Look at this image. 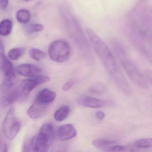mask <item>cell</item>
I'll use <instances>...</instances> for the list:
<instances>
[{
	"label": "cell",
	"mask_w": 152,
	"mask_h": 152,
	"mask_svg": "<svg viewBox=\"0 0 152 152\" xmlns=\"http://www.w3.org/2000/svg\"><path fill=\"white\" fill-rule=\"evenodd\" d=\"M86 33L96 54L117 88L125 95H130L131 90L129 83L109 48L91 29H87Z\"/></svg>",
	"instance_id": "6da1fadb"
},
{
	"label": "cell",
	"mask_w": 152,
	"mask_h": 152,
	"mask_svg": "<svg viewBox=\"0 0 152 152\" xmlns=\"http://www.w3.org/2000/svg\"><path fill=\"white\" fill-rule=\"evenodd\" d=\"M56 131L51 124H45L40 129L38 134L26 141L24 149L26 152H48L54 143Z\"/></svg>",
	"instance_id": "7a4b0ae2"
},
{
	"label": "cell",
	"mask_w": 152,
	"mask_h": 152,
	"mask_svg": "<svg viewBox=\"0 0 152 152\" xmlns=\"http://www.w3.org/2000/svg\"><path fill=\"white\" fill-rule=\"evenodd\" d=\"M62 16L69 36L75 42L81 46L86 47L88 41L79 23L69 10H62Z\"/></svg>",
	"instance_id": "3957f363"
},
{
	"label": "cell",
	"mask_w": 152,
	"mask_h": 152,
	"mask_svg": "<svg viewBox=\"0 0 152 152\" xmlns=\"http://www.w3.org/2000/svg\"><path fill=\"white\" fill-rule=\"evenodd\" d=\"M48 53L50 58L57 63L67 61L71 54V48L67 42L57 40L52 42L49 46Z\"/></svg>",
	"instance_id": "277c9868"
},
{
	"label": "cell",
	"mask_w": 152,
	"mask_h": 152,
	"mask_svg": "<svg viewBox=\"0 0 152 152\" xmlns=\"http://www.w3.org/2000/svg\"><path fill=\"white\" fill-rule=\"evenodd\" d=\"M22 127L21 122L16 114L13 107L8 112L3 123L4 136L9 140H13L19 133Z\"/></svg>",
	"instance_id": "5b68a950"
},
{
	"label": "cell",
	"mask_w": 152,
	"mask_h": 152,
	"mask_svg": "<svg viewBox=\"0 0 152 152\" xmlns=\"http://www.w3.org/2000/svg\"><path fill=\"white\" fill-rule=\"evenodd\" d=\"M17 86L14 81L6 80L0 85V107H7L18 100Z\"/></svg>",
	"instance_id": "8992f818"
},
{
	"label": "cell",
	"mask_w": 152,
	"mask_h": 152,
	"mask_svg": "<svg viewBox=\"0 0 152 152\" xmlns=\"http://www.w3.org/2000/svg\"><path fill=\"white\" fill-rule=\"evenodd\" d=\"M50 80V79L48 76L40 75L23 80L17 85L18 99L22 100L24 99L36 87L48 82Z\"/></svg>",
	"instance_id": "52a82bcc"
},
{
	"label": "cell",
	"mask_w": 152,
	"mask_h": 152,
	"mask_svg": "<svg viewBox=\"0 0 152 152\" xmlns=\"http://www.w3.org/2000/svg\"><path fill=\"white\" fill-rule=\"evenodd\" d=\"M121 65L126 73L136 84L142 88H148V83L145 77L135 64L130 60H123Z\"/></svg>",
	"instance_id": "ba28073f"
},
{
	"label": "cell",
	"mask_w": 152,
	"mask_h": 152,
	"mask_svg": "<svg viewBox=\"0 0 152 152\" xmlns=\"http://www.w3.org/2000/svg\"><path fill=\"white\" fill-rule=\"evenodd\" d=\"M0 69L4 74L6 80L14 81L15 69L13 64L4 53V47L0 43Z\"/></svg>",
	"instance_id": "9c48e42d"
},
{
	"label": "cell",
	"mask_w": 152,
	"mask_h": 152,
	"mask_svg": "<svg viewBox=\"0 0 152 152\" xmlns=\"http://www.w3.org/2000/svg\"><path fill=\"white\" fill-rule=\"evenodd\" d=\"M49 105L35 100L28 109V116L32 119H37L42 117L47 113Z\"/></svg>",
	"instance_id": "30bf717a"
},
{
	"label": "cell",
	"mask_w": 152,
	"mask_h": 152,
	"mask_svg": "<svg viewBox=\"0 0 152 152\" xmlns=\"http://www.w3.org/2000/svg\"><path fill=\"white\" fill-rule=\"evenodd\" d=\"M78 103L83 106L93 108H101L108 104L107 102L104 100L87 96H82L79 97Z\"/></svg>",
	"instance_id": "8fae6325"
},
{
	"label": "cell",
	"mask_w": 152,
	"mask_h": 152,
	"mask_svg": "<svg viewBox=\"0 0 152 152\" xmlns=\"http://www.w3.org/2000/svg\"><path fill=\"white\" fill-rule=\"evenodd\" d=\"M77 135L76 129L72 124H68L59 127L57 131V136L61 141H66L73 138Z\"/></svg>",
	"instance_id": "7c38bea8"
},
{
	"label": "cell",
	"mask_w": 152,
	"mask_h": 152,
	"mask_svg": "<svg viewBox=\"0 0 152 152\" xmlns=\"http://www.w3.org/2000/svg\"><path fill=\"white\" fill-rule=\"evenodd\" d=\"M16 72L22 76L31 78L39 75L41 73L42 70L34 65L23 64L18 66Z\"/></svg>",
	"instance_id": "4fadbf2b"
},
{
	"label": "cell",
	"mask_w": 152,
	"mask_h": 152,
	"mask_svg": "<svg viewBox=\"0 0 152 152\" xmlns=\"http://www.w3.org/2000/svg\"><path fill=\"white\" fill-rule=\"evenodd\" d=\"M56 97V92L48 88L43 89L39 91L36 97V101L46 104L52 103Z\"/></svg>",
	"instance_id": "5bb4252c"
},
{
	"label": "cell",
	"mask_w": 152,
	"mask_h": 152,
	"mask_svg": "<svg viewBox=\"0 0 152 152\" xmlns=\"http://www.w3.org/2000/svg\"><path fill=\"white\" fill-rule=\"evenodd\" d=\"M71 112L69 106L64 105L58 108L54 114V118L58 122L63 121L67 118Z\"/></svg>",
	"instance_id": "9a60e30c"
},
{
	"label": "cell",
	"mask_w": 152,
	"mask_h": 152,
	"mask_svg": "<svg viewBox=\"0 0 152 152\" xmlns=\"http://www.w3.org/2000/svg\"><path fill=\"white\" fill-rule=\"evenodd\" d=\"M13 26V23L11 20H3L0 23V34L2 36H8L12 32Z\"/></svg>",
	"instance_id": "2e32d148"
},
{
	"label": "cell",
	"mask_w": 152,
	"mask_h": 152,
	"mask_svg": "<svg viewBox=\"0 0 152 152\" xmlns=\"http://www.w3.org/2000/svg\"><path fill=\"white\" fill-rule=\"evenodd\" d=\"M116 141L115 140L100 139L94 140L92 142V144L94 146L98 148L104 149L106 151L108 148L110 147L111 146L116 145Z\"/></svg>",
	"instance_id": "e0dca14e"
},
{
	"label": "cell",
	"mask_w": 152,
	"mask_h": 152,
	"mask_svg": "<svg viewBox=\"0 0 152 152\" xmlns=\"http://www.w3.org/2000/svg\"><path fill=\"white\" fill-rule=\"evenodd\" d=\"M16 18L19 23L25 24L30 21L31 15L28 10H21L18 11L17 13Z\"/></svg>",
	"instance_id": "ac0fdd59"
},
{
	"label": "cell",
	"mask_w": 152,
	"mask_h": 152,
	"mask_svg": "<svg viewBox=\"0 0 152 152\" xmlns=\"http://www.w3.org/2000/svg\"><path fill=\"white\" fill-rule=\"evenodd\" d=\"M26 49L24 48H15L10 50L8 57L12 60H17L19 59L25 52Z\"/></svg>",
	"instance_id": "d6986e66"
},
{
	"label": "cell",
	"mask_w": 152,
	"mask_h": 152,
	"mask_svg": "<svg viewBox=\"0 0 152 152\" xmlns=\"http://www.w3.org/2000/svg\"><path fill=\"white\" fill-rule=\"evenodd\" d=\"M133 146L138 148H147L152 147V140L151 138L142 139L136 140L133 143Z\"/></svg>",
	"instance_id": "ffe728a7"
},
{
	"label": "cell",
	"mask_w": 152,
	"mask_h": 152,
	"mask_svg": "<svg viewBox=\"0 0 152 152\" xmlns=\"http://www.w3.org/2000/svg\"><path fill=\"white\" fill-rule=\"evenodd\" d=\"M30 56L36 61H40L46 57V54L43 51L35 48H32L29 52Z\"/></svg>",
	"instance_id": "44dd1931"
},
{
	"label": "cell",
	"mask_w": 152,
	"mask_h": 152,
	"mask_svg": "<svg viewBox=\"0 0 152 152\" xmlns=\"http://www.w3.org/2000/svg\"><path fill=\"white\" fill-rule=\"evenodd\" d=\"M43 30L42 25L39 24H33L30 25L26 27L25 31L26 33L31 34L34 32H41Z\"/></svg>",
	"instance_id": "7402d4cb"
},
{
	"label": "cell",
	"mask_w": 152,
	"mask_h": 152,
	"mask_svg": "<svg viewBox=\"0 0 152 152\" xmlns=\"http://www.w3.org/2000/svg\"><path fill=\"white\" fill-rule=\"evenodd\" d=\"M106 151H110V152H123V151L133 152V151H135V150L133 149V148L126 147L124 146L115 145L108 148Z\"/></svg>",
	"instance_id": "603a6c76"
},
{
	"label": "cell",
	"mask_w": 152,
	"mask_h": 152,
	"mask_svg": "<svg viewBox=\"0 0 152 152\" xmlns=\"http://www.w3.org/2000/svg\"><path fill=\"white\" fill-rule=\"evenodd\" d=\"M90 92L96 95H101L104 91V88L100 86H93L90 88Z\"/></svg>",
	"instance_id": "cb8c5ba5"
},
{
	"label": "cell",
	"mask_w": 152,
	"mask_h": 152,
	"mask_svg": "<svg viewBox=\"0 0 152 152\" xmlns=\"http://www.w3.org/2000/svg\"><path fill=\"white\" fill-rule=\"evenodd\" d=\"M7 143L1 134H0V152H7Z\"/></svg>",
	"instance_id": "d4e9b609"
},
{
	"label": "cell",
	"mask_w": 152,
	"mask_h": 152,
	"mask_svg": "<svg viewBox=\"0 0 152 152\" xmlns=\"http://www.w3.org/2000/svg\"><path fill=\"white\" fill-rule=\"evenodd\" d=\"M75 81L73 80L68 81V82L65 83L64 85L62 87V90L64 91H67L70 90L74 84Z\"/></svg>",
	"instance_id": "484cf974"
},
{
	"label": "cell",
	"mask_w": 152,
	"mask_h": 152,
	"mask_svg": "<svg viewBox=\"0 0 152 152\" xmlns=\"http://www.w3.org/2000/svg\"><path fill=\"white\" fill-rule=\"evenodd\" d=\"M95 117L97 121H101L104 120L105 117L104 113L102 111H98L96 113Z\"/></svg>",
	"instance_id": "4316f807"
},
{
	"label": "cell",
	"mask_w": 152,
	"mask_h": 152,
	"mask_svg": "<svg viewBox=\"0 0 152 152\" xmlns=\"http://www.w3.org/2000/svg\"><path fill=\"white\" fill-rule=\"evenodd\" d=\"M9 0H0V9L1 10H5L7 8Z\"/></svg>",
	"instance_id": "83f0119b"
},
{
	"label": "cell",
	"mask_w": 152,
	"mask_h": 152,
	"mask_svg": "<svg viewBox=\"0 0 152 152\" xmlns=\"http://www.w3.org/2000/svg\"><path fill=\"white\" fill-rule=\"evenodd\" d=\"M145 79H147L148 83H150V85L152 84V72L149 70H146L145 71Z\"/></svg>",
	"instance_id": "f1b7e54d"
},
{
	"label": "cell",
	"mask_w": 152,
	"mask_h": 152,
	"mask_svg": "<svg viewBox=\"0 0 152 152\" xmlns=\"http://www.w3.org/2000/svg\"><path fill=\"white\" fill-rule=\"evenodd\" d=\"M23 1H31V0H23Z\"/></svg>",
	"instance_id": "f546056e"
}]
</instances>
